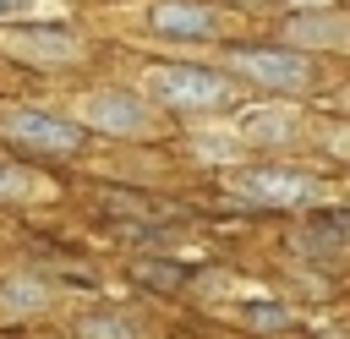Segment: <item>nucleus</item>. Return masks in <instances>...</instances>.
Returning <instances> with one entry per match:
<instances>
[{
	"mask_svg": "<svg viewBox=\"0 0 350 339\" xmlns=\"http://www.w3.org/2000/svg\"><path fill=\"white\" fill-rule=\"evenodd\" d=\"M0 131H5L16 148L49 153V159H66V153L82 148V126H77V120H60V115H44V109H5V115H0Z\"/></svg>",
	"mask_w": 350,
	"mask_h": 339,
	"instance_id": "obj_3",
	"label": "nucleus"
},
{
	"mask_svg": "<svg viewBox=\"0 0 350 339\" xmlns=\"http://www.w3.org/2000/svg\"><path fill=\"white\" fill-rule=\"evenodd\" d=\"M230 66L246 71L252 82L273 87V93H301L312 82L306 55H295V49H230Z\"/></svg>",
	"mask_w": 350,
	"mask_h": 339,
	"instance_id": "obj_5",
	"label": "nucleus"
},
{
	"mask_svg": "<svg viewBox=\"0 0 350 339\" xmlns=\"http://www.w3.org/2000/svg\"><path fill=\"white\" fill-rule=\"evenodd\" d=\"M284 38H290V44H306V49H339V44L350 38V27H345L339 11H323V16H295V22L284 27Z\"/></svg>",
	"mask_w": 350,
	"mask_h": 339,
	"instance_id": "obj_8",
	"label": "nucleus"
},
{
	"mask_svg": "<svg viewBox=\"0 0 350 339\" xmlns=\"http://www.w3.org/2000/svg\"><path fill=\"white\" fill-rule=\"evenodd\" d=\"M33 0H0V16H16V11H27Z\"/></svg>",
	"mask_w": 350,
	"mask_h": 339,
	"instance_id": "obj_14",
	"label": "nucleus"
},
{
	"mask_svg": "<svg viewBox=\"0 0 350 339\" xmlns=\"http://www.w3.org/2000/svg\"><path fill=\"white\" fill-rule=\"evenodd\" d=\"M295 126H301V115L290 104H257V109H241L235 115V131L246 142H290Z\"/></svg>",
	"mask_w": 350,
	"mask_h": 339,
	"instance_id": "obj_7",
	"label": "nucleus"
},
{
	"mask_svg": "<svg viewBox=\"0 0 350 339\" xmlns=\"http://www.w3.org/2000/svg\"><path fill=\"white\" fill-rule=\"evenodd\" d=\"M142 93H153L170 109H219L230 98V82L202 71V66H148L142 71Z\"/></svg>",
	"mask_w": 350,
	"mask_h": 339,
	"instance_id": "obj_1",
	"label": "nucleus"
},
{
	"mask_svg": "<svg viewBox=\"0 0 350 339\" xmlns=\"http://www.w3.org/2000/svg\"><path fill=\"white\" fill-rule=\"evenodd\" d=\"M148 27L164 38H213L219 16L213 5H197V0H148Z\"/></svg>",
	"mask_w": 350,
	"mask_h": 339,
	"instance_id": "obj_6",
	"label": "nucleus"
},
{
	"mask_svg": "<svg viewBox=\"0 0 350 339\" xmlns=\"http://www.w3.org/2000/svg\"><path fill=\"white\" fill-rule=\"evenodd\" d=\"M82 339H137V328L126 317H109V312H88L82 317Z\"/></svg>",
	"mask_w": 350,
	"mask_h": 339,
	"instance_id": "obj_12",
	"label": "nucleus"
},
{
	"mask_svg": "<svg viewBox=\"0 0 350 339\" xmlns=\"http://www.w3.org/2000/svg\"><path fill=\"white\" fill-rule=\"evenodd\" d=\"M241 323H246V328H268V334H279V328H290V312H284L279 301H257V306L241 312Z\"/></svg>",
	"mask_w": 350,
	"mask_h": 339,
	"instance_id": "obj_13",
	"label": "nucleus"
},
{
	"mask_svg": "<svg viewBox=\"0 0 350 339\" xmlns=\"http://www.w3.org/2000/svg\"><path fill=\"white\" fill-rule=\"evenodd\" d=\"M33 197H49V180L22 164H0V202H33Z\"/></svg>",
	"mask_w": 350,
	"mask_h": 339,
	"instance_id": "obj_10",
	"label": "nucleus"
},
{
	"mask_svg": "<svg viewBox=\"0 0 350 339\" xmlns=\"http://www.w3.org/2000/svg\"><path fill=\"white\" fill-rule=\"evenodd\" d=\"M230 186L252 202H268V208H301V202H317V180L306 170H290V164H241L230 175Z\"/></svg>",
	"mask_w": 350,
	"mask_h": 339,
	"instance_id": "obj_2",
	"label": "nucleus"
},
{
	"mask_svg": "<svg viewBox=\"0 0 350 339\" xmlns=\"http://www.w3.org/2000/svg\"><path fill=\"white\" fill-rule=\"evenodd\" d=\"M0 312H5V317L44 312V284H33V279H5V284H0Z\"/></svg>",
	"mask_w": 350,
	"mask_h": 339,
	"instance_id": "obj_11",
	"label": "nucleus"
},
{
	"mask_svg": "<svg viewBox=\"0 0 350 339\" xmlns=\"http://www.w3.org/2000/svg\"><path fill=\"white\" fill-rule=\"evenodd\" d=\"M5 49L22 55V60H49V66H60V60L77 55V38H71V33H11Z\"/></svg>",
	"mask_w": 350,
	"mask_h": 339,
	"instance_id": "obj_9",
	"label": "nucleus"
},
{
	"mask_svg": "<svg viewBox=\"0 0 350 339\" xmlns=\"http://www.w3.org/2000/svg\"><path fill=\"white\" fill-rule=\"evenodd\" d=\"M77 120H82V126H93V131H109V137L153 131V109H148L137 93H120V87L82 93V104H77Z\"/></svg>",
	"mask_w": 350,
	"mask_h": 339,
	"instance_id": "obj_4",
	"label": "nucleus"
}]
</instances>
